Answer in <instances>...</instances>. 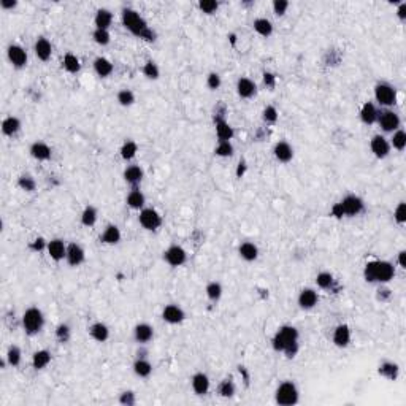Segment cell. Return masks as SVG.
Segmentation results:
<instances>
[{
    "label": "cell",
    "mask_w": 406,
    "mask_h": 406,
    "mask_svg": "<svg viewBox=\"0 0 406 406\" xmlns=\"http://www.w3.org/2000/svg\"><path fill=\"white\" fill-rule=\"evenodd\" d=\"M62 67L67 70L69 73H78L81 70V64H80V59L75 56L72 52H67L64 56V61H62Z\"/></svg>",
    "instance_id": "37"
},
{
    "label": "cell",
    "mask_w": 406,
    "mask_h": 406,
    "mask_svg": "<svg viewBox=\"0 0 406 406\" xmlns=\"http://www.w3.org/2000/svg\"><path fill=\"white\" fill-rule=\"evenodd\" d=\"M18 5L16 0H0V7L4 10H10V8H15Z\"/></svg>",
    "instance_id": "59"
},
{
    "label": "cell",
    "mask_w": 406,
    "mask_h": 406,
    "mask_svg": "<svg viewBox=\"0 0 406 406\" xmlns=\"http://www.w3.org/2000/svg\"><path fill=\"white\" fill-rule=\"evenodd\" d=\"M216 135H217L219 141H230L234 138L235 132H234L232 126H230L227 121L217 119L216 121Z\"/></svg>",
    "instance_id": "27"
},
{
    "label": "cell",
    "mask_w": 406,
    "mask_h": 406,
    "mask_svg": "<svg viewBox=\"0 0 406 406\" xmlns=\"http://www.w3.org/2000/svg\"><path fill=\"white\" fill-rule=\"evenodd\" d=\"M21 130V121L19 118L16 116H8L4 119V123H2V132H4V135L7 137H13L16 135L18 132Z\"/></svg>",
    "instance_id": "32"
},
{
    "label": "cell",
    "mask_w": 406,
    "mask_h": 406,
    "mask_svg": "<svg viewBox=\"0 0 406 406\" xmlns=\"http://www.w3.org/2000/svg\"><path fill=\"white\" fill-rule=\"evenodd\" d=\"M404 256H406V252H404V251H401L400 254H398V265H400L401 268H406V263H404Z\"/></svg>",
    "instance_id": "62"
},
{
    "label": "cell",
    "mask_w": 406,
    "mask_h": 406,
    "mask_svg": "<svg viewBox=\"0 0 406 406\" xmlns=\"http://www.w3.org/2000/svg\"><path fill=\"white\" fill-rule=\"evenodd\" d=\"M119 401L123 403V404H135V393L134 392H124V393H121V397H119Z\"/></svg>",
    "instance_id": "57"
},
{
    "label": "cell",
    "mask_w": 406,
    "mask_h": 406,
    "mask_svg": "<svg viewBox=\"0 0 406 406\" xmlns=\"http://www.w3.org/2000/svg\"><path fill=\"white\" fill-rule=\"evenodd\" d=\"M221 76H219L216 72H211L210 75L206 76V86L210 87L211 91H216V89H219V87H221Z\"/></svg>",
    "instance_id": "55"
},
{
    "label": "cell",
    "mask_w": 406,
    "mask_h": 406,
    "mask_svg": "<svg viewBox=\"0 0 406 406\" xmlns=\"http://www.w3.org/2000/svg\"><path fill=\"white\" fill-rule=\"evenodd\" d=\"M205 292H206V297L210 299L211 302H217L219 299L222 297V286H221V282H217V281L208 282Z\"/></svg>",
    "instance_id": "40"
},
{
    "label": "cell",
    "mask_w": 406,
    "mask_h": 406,
    "mask_svg": "<svg viewBox=\"0 0 406 406\" xmlns=\"http://www.w3.org/2000/svg\"><path fill=\"white\" fill-rule=\"evenodd\" d=\"M34 51H35V56H37L40 61L46 62V61H49L51 54H52V46H51V43H49L48 38L40 37V38H37V41H35Z\"/></svg>",
    "instance_id": "20"
},
{
    "label": "cell",
    "mask_w": 406,
    "mask_h": 406,
    "mask_svg": "<svg viewBox=\"0 0 406 406\" xmlns=\"http://www.w3.org/2000/svg\"><path fill=\"white\" fill-rule=\"evenodd\" d=\"M143 75L146 76V78H149V80H157L159 75H160V70L157 67V64L152 62V61H148L143 65Z\"/></svg>",
    "instance_id": "47"
},
{
    "label": "cell",
    "mask_w": 406,
    "mask_h": 406,
    "mask_svg": "<svg viewBox=\"0 0 406 406\" xmlns=\"http://www.w3.org/2000/svg\"><path fill=\"white\" fill-rule=\"evenodd\" d=\"M379 375L387 378V379H397L398 376V365L393 364V362H382L379 365Z\"/></svg>",
    "instance_id": "38"
},
{
    "label": "cell",
    "mask_w": 406,
    "mask_h": 406,
    "mask_svg": "<svg viewBox=\"0 0 406 406\" xmlns=\"http://www.w3.org/2000/svg\"><path fill=\"white\" fill-rule=\"evenodd\" d=\"M317 302H319V297H317V292L314 289L306 287L299 294V305L302 310H313Z\"/></svg>",
    "instance_id": "17"
},
{
    "label": "cell",
    "mask_w": 406,
    "mask_h": 406,
    "mask_svg": "<svg viewBox=\"0 0 406 406\" xmlns=\"http://www.w3.org/2000/svg\"><path fill=\"white\" fill-rule=\"evenodd\" d=\"M51 362V353L46 349H40V351H35L34 356H32V367L35 370H43L49 365Z\"/></svg>",
    "instance_id": "30"
},
{
    "label": "cell",
    "mask_w": 406,
    "mask_h": 406,
    "mask_svg": "<svg viewBox=\"0 0 406 406\" xmlns=\"http://www.w3.org/2000/svg\"><path fill=\"white\" fill-rule=\"evenodd\" d=\"M214 152L219 157H230L234 154V146L230 141H219V145L216 146Z\"/></svg>",
    "instance_id": "49"
},
{
    "label": "cell",
    "mask_w": 406,
    "mask_h": 406,
    "mask_svg": "<svg viewBox=\"0 0 406 406\" xmlns=\"http://www.w3.org/2000/svg\"><path fill=\"white\" fill-rule=\"evenodd\" d=\"M92 38H94V41L97 43V45H100V46H105V45H108L109 41H111V35H109V32L103 30V29H95L94 34H92Z\"/></svg>",
    "instance_id": "46"
},
{
    "label": "cell",
    "mask_w": 406,
    "mask_h": 406,
    "mask_svg": "<svg viewBox=\"0 0 406 406\" xmlns=\"http://www.w3.org/2000/svg\"><path fill=\"white\" fill-rule=\"evenodd\" d=\"M333 344L336 347H346L349 346L351 343V330H349V327L346 324H341V325H338L335 330H333Z\"/></svg>",
    "instance_id": "19"
},
{
    "label": "cell",
    "mask_w": 406,
    "mask_h": 406,
    "mask_svg": "<svg viewBox=\"0 0 406 406\" xmlns=\"http://www.w3.org/2000/svg\"><path fill=\"white\" fill-rule=\"evenodd\" d=\"M275 400L281 406H292L299 403V389L292 381H284L279 384L276 393H275Z\"/></svg>",
    "instance_id": "6"
},
{
    "label": "cell",
    "mask_w": 406,
    "mask_h": 406,
    "mask_svg": "<svg viewBox=\"0 0 406 406\" xmlns=\"http://www.w3.org/2000/svg\"><path fill=\"white\" fill-rule=\"evenodd\" d=\"M397 16L401 19V21H404L406 19V2H401L400 5H398V10H397Z\"/></svg>",
    "instance_id": "61"
},
{
    "label": "cell",
    "mask_w": 406,
    "mask_h": 406,
    "mask_svg": "<svg viewBox=\"0 0 406 406\" xmlns=\"http://www.w3.org/2000/svg\"><path fill=\"white\" fill-rule=\"evenodd\" d=\"M262 118H263V121H265L267 124H275L278 121V109L270 105V106H267L265 109H263Z\"/></svg>",
    "instance_id": "53"
},
{
    "label": "cell",
    "mask_w": 406,
    "mask_h": 406,
    "mask_svg": "<svg viewBox=\"0 0 406 406\" xmlns=\"http://www.w3.org/2000/svg\"><path fill=\"white\" fill-rule=\"evenodd\" d=\"M7 56H8V61L12 62V65L16 69H23L27 65V52L23 46L10 45L7 49Z\"/></svg>",
    "instance_id": "11"
},
{
    "label": "cell",
    "mask_w": 406,
    "mask_h": 406,
    "mask_svg": "<svg viewBox=\"0 0 406 406\" xmlns=\"http://www.w3.org/2000/svg\"><path fill=\"white\" fill-rule=\"evenodd\" d=\"M89 333L91 336L95 339L98 343H105L106 339L109 338V328L106 327V324L103 322H94L91 327H89Z\"/></svg>",
    "instance_id": "29"
},
{
    "label": "cell",
    "mask_w": 406,
    "mask_h": 406,
    "mask_svg": "<svg viewBox=\"0 0 406 406\" xmlns=\"http://www.w3.org/2000/svg\"><path fill=\"white\" fill-rule=\"evenodd\" d=\"M273 154H275V157L279 162L287 163L294 157V149H292V146L287 143V141H278V143L275 145V148H273Z\"/></svg>",
    "instance_id": "21"
},
{
    "label": "cell",
    "mask_w": 406,
    "mask_h": 406,
    "mask_svg": "<svg viewBox=\"0 0 406 406\" xmlns=\"http://www.w3.org/2000/svg\"><path fill=\"white\" fill-rule=\"evenodd\" d=\"M217 392H219V395H221V397H224V398H230V397H234L235 392H237L235 382H234L232 379H224L221 384H219Z\"/></svg>",
    "instance_id": "43"
},
{
    "label": "cell",
    "mask_w": 406,
    "mask_h": 406,
    "mask_svg": "<svg viewBox=\"0 0 406 406\" xmlns=\"http://www.w3.org/2000/svg\"><path fill=\"white\" fill-rule=\"evenodd\" d=\"M48 246V243L43 238H37L35 241H34V245H32V248L34 249H38V251H41L43 248H46Z\"/></svg>",
    "instance_id": "60"
},
{
    "label": "cell",
    "mask_w": 406,
    "mask_h": 406,
    "mask_svg": "<svg viewBox=\"0 0 406 406\" xmlns=\"http://www.w3.org/2000/svg\"><path fill=\"white\" fill-rule=\"evenodd\" d=\"M46 251H48V254H49V257L52 260L59 262V260L65 259V256H67V245H65L62 240L54 238V240L48 241Z\"/></svg>",
    "instance_id": "15"
},
{
    "label": "cell",
    "mask_w": 406,
    "mask_h": 406,
    "mask_svg": "<svg viewBox=\"0 0 406 406\" xmlns=\"http://www.w3.org/2000/svg\"><path fill=\"white\" fill-rule=\"evenodd\" d=\"M119 152H121V157L124 160H132L138 152V145L135 141H126V143L121 146Z\"/></svg>",
    "instance_id": "41"
},
{
    "label": "cell",
    "mask_w": 406,
    "mask_h": 406,
    "mask_svg": "<svg viewBox=\"0 0 406 406\" xmlns=\"http://www.w3.org/2000/svg\"><path fill=\"white\" fill-rule=\"evenodd\" d=\"M364 276L368 282H379L386 284L393 279L395 268L387 260H371L365 265Z\"/></svg>",
    "instance_id": "3"
},
{
    "label": "cell",
    "mask_w": 406,
    "mask_h": 406,
    "mask_svg": "<svg viewBox=\"0 0 406 406\" xmlns=\"http://www.w3.org/2000/svg\"><path fill=\"white\" fill-rule=\"evenodd\" d=\"M390 146H393L397 151H403L406 148V132L398 129L393 132V135L390 138Z\"/></svg>",
    "instance_id": "44"
},
{
    "label": "cell",
    "mask_w": 406,
    "mask_h": 406,
    "mask_svg": "<svg viewBox=\"0 0 406 406\" xmlns=\"http://www.w3.org/2000/svg\"><path fill=\"white\" fill-rule=\"evenodd\" d=\"M263 83H265V86H268V87H275V84H276V76L273 75V73H270V72L263 73Z\"/></svg>",
    "instance_id": "58"
},
{
    "label": "cell",
    "mask_w": 406,
    "mask_h": 406,
    "mask_svg": "<svg viewBox=\"0 0 406 406\" xmlns=\"http://www.w3.org/2000/svg\"><path fill=\"white\" fill-rule=\"evenodd\" d=\"M152 336H154V328H152L149 324L141 322V324L135 325V328H134V338H135L137 343L146 344V343L151 341Z\"/></svg>",
    "instance_id": "16"
},
{
    "label": "cell",
    "mask_w": 406,
    "mask_h": 406,
    "mask_svg": "<svg viewBox=\"0 0 406 406\" xmlns=\"http://www.w3.org/2000/svg\"><path fill=\"white\" fill-rule=\"evenodd\" d=\"M124 180H126V183H129L132 186H137L138 183H141V180H143V170H141L138 165H129L124 170Z\"/></svg>",
    "instance_id": "34"
},
{
    "label": "cell",
    "mask_w": 406,
    "mask_h": 406,
    "mask_svg": "<svg viewBox=\"0 0 406 406\" xmlns=\"http://www.w3.org/2000/svg\"><path fill=\"white\" fill-rule=\"evenodd\" d=\"M94 23H95V29L108 30L109 26H111V23H113V15H111V12H109V10H106V8L97 10L95 18H94Z\"/></svg>",
    "instance_id": "24"
},
{
    "label": "cell",
    "mask_w": 406,
    "mask_h": 406,
    "mask_svg": "<svg viewBox=\"0 0 406 406\" xmlns=\"http://www.w3.org/2000/svg\"><path fill=\"white\" fill-rule=\"evenodd\" d=\"M370 148L371 152L375 154L378 159H384L389 156L390 152V143L387 141V138H384L382 135H375L370 141Z\"/></svg>",
    "instance_id": "12"
},
{
    "label": "cell",
    "mask_w": 406,
    "mask_h": 406,
    "mask_svg": "<svg viewBox=\"0 0 406 406\" xmlns=\"http://www.w3.org/2000/svg\"><path fill=\"white\" fill-rule=\"evenodd\" d=\"M378 123L384 132H392L393 134L395 130L400 129L401 121H400V116L395 111H392V109H384L378 116Z\"/></svg>",
    "instance_id": "10"
},
{
    "label": "cell",
    "mask_w": 406,
    "mask_h": 406,
    "mask_svg": "<svg viewBox=\"0 0 406 406\" xmlns=\"http://www.w3.org/2000/svg\"><path fill=\"white\" fill-rule=\"evenodd\" d=\"M127 205L132 208V210H143V206H145V202H146V197L145 194L141 192L140 189H132L127 195V199H126Z\"/></svg>",
    "instance_id": "28"
},
{
    "label": "cell",
    "mask_w": 406,
    "mask_h": 406,
    "mask_svg": "<svg viewBox=\"0 0 406 406\" xmlns=\"http://www.w3.org/2000/svg\"><path fill=\"white\" fill-rule=\"evenodd\" d=\"M245 171V162H240V167H238V177H241Z\"/></svg>",
    "instance_id": "63"
},
{
    "label": "cell",
    "mask_w": 406,
    "mask_h": 406,
    "mask_svg": "<svg viewBox=\"0 0 406 406\" xmlns=\"http://www.w3.org/2000/svg\"><path fill=\"white\" fill-rule=\"evenodd\" d=\"M237 92L241 98H251L254 97L257 92V86L256 83L249 80V78H240L237 81Z\"/></svg>",
    "instance_id": "22"
},
{
    "label": "cell",
    "mask_w": 406,
    "mask_h": 406,
    "mask_svg": "<svg viewBox=\"0 0 406 406\" xmlns=\"http://www.w3.org/2000/svg\"><path fill=\"white\" fill-rule=\"evenodd\" d=\"M43 325H45V316H43L41 310L32 306V308L26 310L23 314V327L27 335H37L41 332Z\"/></svg>",
    "instance_id": "5"
},
{
    "label": "cell",
    "mask_w": 406,
    "mask_h": 406,
    "mask_svg": "<svg viewBox=\"0 0 406 406\" xmlns=\"http://www.w3.org/2000/svg\"><path fill=\"white\" fill-rule=\"evenodd\" d=\"M365 208V203L364 200L360 199L357 195H347L344 199L336 203L333 208H332V214L336 216V217H341V216H357L364 211Z\"/></svg>",
    "instance_id": "4"
},
{
    "label": "cell",
    "mask_w": 406,
    "mask_h": 406,
    "mask_svg": "<svg viewBox=\"0 0 406 406\" xmlns=\"http://www.w3.org/2000/svg\"><path fill=\"white\" fill-rule=\"evenodd\" d=\"M162 319L175 325V324H181L186 319V313L183 311L181 306L178 305H167L162 311Z\"/></svg>",
    "instance_id": "13"
},
{
    "label": "cell",
    "mask_w": 406,
    "mask_h": 406,
    "mask_svg": "<svg viewBox=\"0 0 406 406\" xmlns=\"http://www.w3.org/2000/svg\"><path fill=\"white\" fill-rule=\"evenodd\" d=\"M100 241L105 245H118L121 241V230L118 225L109 224L103 230V234L100 235Z\"/></svg>",
    "instance_id": "26"
},
{
    "label": "cell",
    "mask_w": 406,
    "mask_h": 406,
    "mask_svg": "<svg viewBox=\"0 0 406 406\" xmlns=\"http://www.w3.org/2000/svg\"><path fill=\"white\" fill-rule=\"evenodd\" d=\"M94 70L98 76H102V78H106V76H109L113 73L114 67H113V64L109 62L106 57H97L94 61Z\"/></svg>",
    "instance_id": "33"
},
{
    "label": "cell",
    "mask_w": 406,
    "mask_h": 406,
    "mask_svg": "<svg viewBox=\"0 0 406 406\" xmlns=\"http://www.w3.org/2000/svg\"><path fill=\"white\" fill-rule=\"evenodd\" d=\"M191 386H192V390L197 393V395H205L210 390V378H208L205 373H195L191 379Z\"/></svg>",
    "instance_id": "18"
},
{
    "label": "cell",
    "mask_w": 406,
    "mask_h": 406,
    "mask_svg": "<svg viewBox=\"0 0 406 406\" xmlns=\"http://www.w3.org/2000/svg\"><path fill=\"white\" fill-rule=\"evenodd\" d=\"M238 252L246 262H254L259 257V249H257V246L254 243H251V241H245V243H241L240 248H238Z\"/></svg>",
    "instance_id": "31"
},
{
    "label": "cell",
    "mask_w": 406,
    "mask_h": 406,
    "mask_svg": "<svg viewBox=\"0 0 406 406\" xmlns=\"http://www.w3.org/2000/svg\"><path fill=\"white\" fill-rule=\"evenodd\" d=\"M163 259L170 267H181L188 260V252L180 245H171L165 252H163Z\"/></svg>",
    "instance_id": "9"
},
{
    "label": "cell",
    "mask_w": 406,
    "mask_h": 406,
    "mask_svg": "<svg viewBox=\"0 0 406 406\" xmlns=\"http://www.w3.org/2000/svg\"><path fill=\"white\" fill-rule=\"evenodd\" d=\"M378 116H379L378 108H376L375 103H371V102H367L364 106H362V109H360V119H362V123H365L368 126L378 123Z\"/></svg>",
    "instance_id": "23"
},
{
    "label": "cell",
    "mask_w": 406,
    "mask_h": 406,
    "mask_svg": "<svg viewBox=\"0 0 406 406\" xmlns=\"http://www.w3.org/2000/svg\"><path fill=\"white\" fill-rule=\"evenodd\" d=\"M375 98L381 106H392L397 102V92L387 83H379L375 86Z\"/></svg>",
    "instance_id": "7"
},
{
    "label": "cell",
    "mask_w": 406,
    "mask_h": 406,
    "mask_svg": "<svg viewBox=\"0 0 406 406\" xmlns=\"http://www.w3.org/2000/svg\"><path fill=\"white\" fill-rule=\"evenodd\" d=\"M140 225L146 230H157L162 224V216L154 208H143L138 216Z\"/></svg>",
    "instance_id": "8"
},
{
    "label": "cell",
    "mask_w": 406,
    "mask_h": 406,
    "mask_svg": "<svg viewBox=\"0 0 406 406\" xmlns=\"http://www.w3.org/2000/svg\"><path fill=\"white\" fill-rule=\"evenodd\" d=\"M70 335H72V330H70V327L67 324L57 325V328H56V338L59 339L61 343H67L69 339H70Z\"/></svg>",
    "instance_id": "52"
},
{
    "label": "cell",
    "mask_w": 406,
    "mask_h": 406,
    "mask_svg": "<svg viewBox=\"0 0 406 406\" xmlns=\"http://www.w3.org/2000/svg\"><path fill=\"white\" fill-rule=\"evenodd\" d=\"M84 259H86V252L78 243H70L67 246V256H65V260L69 262V265L78 267L84 262Z\"/></svg>",
    "instance_id": "14"
},
{
    "label": "cell",
    "mask_w": 406,
    "mask_h": 406,
    "mask_svg": "<svg viewBox=\"0 0 406 406\" xmlns=\"http://www.w3.org/2000/svg\"><path fill=\"white\" fill-rule=\"evenodd\" d=\"M289 8V2L287 0H275L273 2V13L276 16H284Z\"/></svg>",
    "instance_id": "54"
},
{
    "label": "cell",
    "mask_w": 406,
    "mask_h": 406,
    "mask_svg": "<svg viewBox=\"0 0 406 406\" xmlns=\"http://www.w3.org/2000/svg\"><path fill=\"white\" fill-rule=\"evenodd\" d=\"M118 102H119V105H123V106H130V105H134V102H135V94L132 92L130 89H123V91H119V92H118Z\"/></svg>",
    "instance_id": "48"
},
{
    "label": "cell",
    "mask_w": 406,
    "mask_h": 406,
    "mask_svg": "<svg viewBox=\"0 0 406 406\" xmlns=\"http://www.w3.org/2000/svg\"><path fill=\"white\" fill-rule=\"evenodd\" d=\"M393 217H395V221H397L400 225H403L406 222V205H404V202H400L398 206L395 208Z\"/></svg>",
    "instance_id": "56"
},
{
    "label": "cell",
    "mask_w": 406,
    "mask_h": 406,
    "mask_svg": "<svg viewBox=\"0 0 406 406\" xmlns=\"http://www.w3.org/2000/svg\"><path fill=\"white\" fill-rule=\"evenodd\" d=\"M18 186L23 191L26 192H32V191H35V180L30 177V175H23L19 180H18Z\"/></svg>",
    "instance_id": "50"
},
{
    "label": "cell",
    "mask_w": 406,
    "mask_h": 406,
    "mask_svg": "<svg viewBox=\"0 0 406 406\" xmlns=\"http://www.w3.org/2000/svg\"><path fill=\"white\" fill-rule=\"evenodd\" d=\"M123 26L134 35L143 38L146 41L156 40V34L149 29L146 21L140 16V13H137L135 10H132V8L123 10Z\"/></svg>",
    "instance_id": "2"
},
{
    "label": "cell",
    "mask_w": 406,
    "mask_h": 406,
    "mask_svg": "<svg viewBox=\"0 0 406 406\" xmlns=\"http://www.w3.org/2000/svg\"><path fill=\"white\" fill-rule=\"evenodd\" d=\"M97 217H98V213H97L95 208L87 205L81 213V224L86 227H92L97 222Z\"/></svg>",
    "instance_id": "39"
},
{
    "label": "cell",
    "mask_w": 406,
    "mask_h": 406,
    "mask_svg": "<svg viewBox=\"0 0 406 406\" xmlns=\"http://www.w3.org/2000/svg\"><path fill=\"white\" fill-rule=\"evenodd\" d=\"M333 282H335L333 275H332V273H328V271H322V273H319V275L316 276V284L321 289H332Z\"/></svg>",
    "instance_id": "45"
},
{
    "label": "cell",
    "mask_w": 406,
    "mask_h": 406,
    "mask_svg": "<svg viewBox=\"0 0 406 406\" xmlns=\"http://www.w3.org/2000/svg\"><path fill=\"white\" fill-rule=\"evenodd\" d=\"M271 343H273V349L278 351V353H284L289 359L295 357V354L299 353L297 328L292 325H282L281 328H278V332L273 336Z\"/></svg>",
    "instance_id": "1"
},
{
    "label": "cell",
    "mask_w": 406,
    "mask_h": 406,
    "mask_svg": "<svg viewBox=\"0 0 406 406\" xmlns=\"http://www.w3.org/2000/svg\"><path fill=\"white\" fill-rule=\"evenodd\" d=\"M30 156L37 160H48L51 159V148L43 141H35L30 146Z\"/></svg>",
    "instance_id": "25"
},
{
    "label": "cell",
    "mask_w": 406,
    "mask_h": 406,
    "mask_svg": "<svg viewBox=\"0 0 406 406\" xmlns=\"http://www.w3.org/2000/svg\"><path fill=\"white\" fill-rule=\"evenodd\" d=\"M134 373L138 378H148L152 373V365L151 362L146 359H137L134 364Z\"/></svg>",
    "instance_id": "36"
},
{
    "label": "cell",
    "mask_w": 406,
    "mask_h": 406,
    "mask_svg": "<svg viewBox=\"0 0 406 406\" xmlns=\"http://www.w3.org/2000/svg\"><path fill=\"white\" fill-rule=\"evenodd\" d=\"M199 8L202 10L203 13H206V15H213V13L217 12L219 4L216 2V0H200V2H199Z\"/></svg>",
    "instance_id": "51"
},
{
    "label": "cell",
    "mask_w": 406,
    "mask_h": 406,
    "mask_svg": "<svg viewBox=\"0 0 406 406\" xmlns=\"http://www.w3.org/2000/svg\"><path fill=\"white\" fill-rule=\"evenodd\" d=\"M5 357H7V364L10 367H18L21 364V360H23V353H21V349L18 346H10Z\"/></svg>",
    "instance_id": "42"
},
{
    "label": "cell",
    "mask_w": 406,
    "mask_h": 406,
    "mask_svg": "<svg viewBox=\"0 0 406 406\" xmlns=\"http://www.w3.org/2000/svg\"><path fill=\"white\" fill-rule=\"evenodd\" d=\"M252 26H254V30L262 37H270L273 34V24L267 18H257Z\"/></svg>",
    "instance_id": "35"
}]
</instances>
